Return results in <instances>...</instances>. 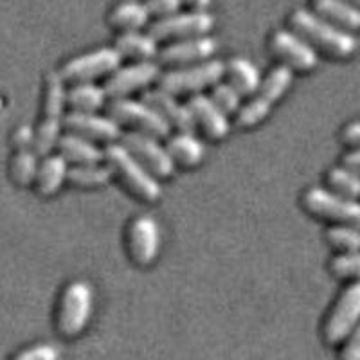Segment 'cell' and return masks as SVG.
Here are the masks:
<instances>
[{
	"label": "cell",
	"instance_id": "obj_26",
	"mask_svg": "<svg viewBox=\"0 0 360 360\" xmlns=\"http://www.w3.org/2000/svg\"><path fill=\"white\" fill-rule=\"evenodd\" d=\"M221 79H225L227 85L233 86L240 94V98H250L262 83L259 70L245 58H233L225 63Z\"/></svg>",
	"mask_w": 360,
	"mask_h": 360
},
{
	"label": "cell",
	"instance_id": "obj_28",
	"mask_svg": "<svg viewBox=\"0 0 360 360\" xmlns=\"http://www.w3.org/2000/svg\"><path fill=\"white\" fill-rule=\"evenodd\" d=\"M40 157L34 152V148H17L13 150V155L8 164L9 180L17 188H31L34 175H37Z\"/></svg>",
	"mask_w": 360,
	"mask_h": 360
},
{
	"label": "cell",
	"instance_id": "obj_19",
	"mask_svg": "<svg viewBox=\"0 0 360 360\" xmlns=\"http://www.w3.org/2000/svg\"><path fill=\"white\" fill-rule=\"evenodd\" d=\"M141 99L146 103L148 107H152L160 115V119L168 124L169 130L189 131V134L195 131V124H193L191 114H189L186 103L184 105L179 103L176 96H172L168 92H164V90L155 89L146 90Z\"/></svg>",
	"mask_w": 360,
	"mask_h": 360
},
{
	"label": "cell",
	"instance_id": "obj_24",
	"mask_svg": "<svg viewBox=\"0 0 360 360\" xmlns=\"http://www.w3.org/2000/svg\"><path fill=\"white\" fill-rule=\"evenodd\" d=\"M107 92L96 83H78L65 89V108H69V112L94 114L107 107Z\"/></svg>",
	"mask_w": 360,
	"mask_h": 360
},
{
	"label": "cell",
	"instance_id": "obj_17",
	"mask_svg": "<svg viewBox=\"0 0 360 360\" xmlns=\"http://www.w3.org/2000/svg\"><path fill=\"white\" fill-rule=\"evenodd\" d=\"M160 76V67L157 62L131 63L127 67H119L110 74L103 85L107 92L108 101L110 99L130 98L131 94L144 90L152 83H155Z\"/></svg>",
	"mask_w": 360,
	"mask_h": 360
},
{
	"label": "cell",
	"instance_id": "obj_11",
	"mask_svg": "<svg viewBox=\"0 0 360 360\" xmlns=\"http://www.w3.org/2000/svg\"><path fill=\"white\" fill-rule=\"evenodd\" d=\"M160 229L153 217L141 214L130 220L124 233V249L128 258L139 269L153 265L159 256Z\"/></svg>",
	"mask_w": 360,
	"mask_h": 360
},
{
	"label": "cell",
	"instance_id": "obj_8",
	"mask_svg": "<svg viewBox=\"0 0 360 360\" xmlns=\"http://www.w3.org/2000/svg\"><path fill=\"white\" fill-rule=\"evenodd\" d=\"M121 56L114 47H99L85 54L72 58L58 70L63 85H78V83H94L96 79L108 78L115 69L121 67Z\"/></svg>",
	"mask_w": 360,
	"mask_h": 360
},
{
	"label": "cell",
	"instance_id": "obj_15",
	"mask_svg": "<svg viewBox=\"0 0 360 360\" xmlns=\"http://www.w3.org/2000/svg\"><path fill=\"white\" fill-rule=\"evenodd\" d=\"M218 44L209 34L198 38H188L166 44L157 53V65L169 67V69H180V67L197 65V63L207 62L217 53Z\"/></svg>",
	"mask_w": 360,
	"mask_h": 360
},
{
	"label": "cell",
	"instance_id": "obj_7",
	"mask_svg": "<svg viewBox=\"0 0 360 360\" xmlns=\"http://www.w3.org/2000/svg\"><path fill=\"white\" fill-rule=\"evenodd\" d=\"M107 115L114 119L115 123L123 128H128V131H135V134H144L155 139H164L168 137L169 127L164 123L160 115L153 110L152 107H148L143 99H110L107 103Z\"/></svg>",
	"mask_w": 360,
	"mask_h": 360
},
{
	"label": "cell",
	"instance_id": "obj_18",
	"mask_svg": "<svg viewBox=\"0 0 360 360\" xmlns=\"http://www.w3.org/2000/svg\"><path fill=\"white\" fill-rule=\"evenodd\" d=\"M186 107H188L189 114H191L195 130L200 131L205 139L218 143V141L227 137V134H229L227 115L221 114L207 96H189V99L186 101Z\"/></svg>",
	"mask_w": 360,
	"mask_h": 360
},
{
	"label": "cell",
	"instance_id": "obj_22",
	"mask_svg": "<svg viewBox=\"0 0 360 360\" xmlns=\"http://www.w3.org/2000/svg\"><path fill=\"white\" fill-rule=\"evenodd\" d=\"M311 8L317 17L348 33L360 29V8L349 4L346 0H314Z\"/></svg>",
	"mask_w": 360,
	"mask_h": 360
},
{
	"label": "cell",
	"instance_id": "obj_31",
	"mask_svg": "<svg viewBox=\"0 0 360 360\" xmlns=\"http://www.w3.org/2000/svg\"><path fill=\"white\" fill-rule=\"evenodd\" d=\"M326 242L340 254L355 252L360 250V229L353 225H333L326 231Z\"/></svg>",
	"mask_w": 360,
	"mask_h": 360
},
{
	"label": "cell",
	"instance_id": "obj_41",
	"mask_svg": "<svg viewBox=\"0 0 360 360\" xmlns=\"http://www.w3.org/2000/svg\"><path fill=\"white\" fill-rule=\"evenodd\" d=\"M346 2H349V4L356 6V8H360V0H346Z\"/></svg>",
	"mask_w": 360,
	"mask_h": 360
},
{
	"label": "cell",
	"instance_id": "obj_29",
	"mask_svg": "<svg viewBox=\"0 0 360 360\" xmlns=\"http://www.w3.org/2000/svg\"><path fill=\"white\" fill-rule=\"evenodd\" d=\"M110 182V173L103 162L69 166L67 184L78 189H99Z\"/></svg>",
	"mask_w": 360,
	"mask_h": 360
},
{
	"label": "cell",
	"instance_id": "obj_6",
	"mask_svg": "<svg viewBox=\"0 0 360 360\" xmlns=\"http://www.w3.org/2000/svg\"><path fill=\"white\" fill-rule=\"evenodd\" d=\"M224 76V63L220 60H207L197 65L168 69L157 79V89L172 96H195L204 89H211Z\"/></svg>",
	"mask_w": 360,
	"mask_h": 360
},
{
	"label": "cell",
	"instance_id": "obj_36",
	"mask_svg": "<svg viewBox=\"0 0 360 360\" xmlns=\"http://www.w3.org/2000/svg\"><path fill=\"white\" fill-rule=\"evenodd\" d=\"M339 360H360V323L342 340Z\"/></svg>",
	"mask_w": 360,
	"mask_h": 360
},
{
	"label": "cell",
	"instance_id": "obj_16",
	"mask_svg": "<svg viewBox=\"0 0 360 360\" xmlns=\"http://www.w3.org/2000/svg\"><path fill=\"white\" fill-rule=\"evenodd\" d=\"M62 128L65 134L78 135L82 139L94 144H114L121 139L123 130L108 115L79 114V112H67L63 115Z\"/></svg>",
	"mask_w": 360,
	"mask_h": 360
},
{
	"label": "cell",
	"instance_id": "obj_5",
	"mask_svg": "<svg viewBox=\"0 0 360 360\" xmlns=\"http://www.w3.org/2000/svg\"><path fill=\"white\" fill-rule=\"evenodd\" d=\"M94 292L86 281H70L60 294L56 308V328L67 339L82 335L92 317Z\"/></svg>",
	"mask_w": 360,
	"mask_h": 360
},
{
	"label": "cell",
	"instance_id": "obj_33",
	"mask_svg": "<svg viewBox=\"0 0 360 360\" xmlns=\"http://www.w3.org/2000/svg\"><path fill=\"white\" fill-rule=\"evenodd\" d=\"M332 274L339 279H360V250L355 252H342L330 263Z\"/></svg>",
	"mask_w": 360,
	"mask_h": 360
},
{
	"label": "cell",
	"instance_id": "obj_13",
	"mask_svg": "<svg viewBox=\"0 0 360 360\" xmlns=\"http://www.w3.org/2000/svg\"><path fill=\"white\" fill-rule=\"evenodd\" d=\"M269 49L278 58V62L292 72H310L319 63L317 51L308 45L303 38L297 37L294 31L279 29L272 33L269 40Z\"/></svg>",
	"mask_w": 360,
	"mask_h": 360
},
{
	"label": "cell",
	"instance_id": "obj_27",
	"mask_svg": "<svg viewBox=\"0 0 360 360\" xmlns=\"http://www.w3.org/2000/svg\"><path fill=\"white\" fill-rule=\"evenodd\" d=\"M148 22H150V17H148L146 8L143 2H137V0H123L108 13V25L119 34L143 31Z\"/></svg>",
	"mask_w": 360,
	"mask_h": 360
},
{
	"label": "cell",
	"instance_id": "obj_32",
	"mask_svg": "<svg viewBox=\"0 0 360 360\" xmlns=\"http://www.w3.org/2000/svg\"><path fill=\"white\" fill-rule=\"evenodd\" d=\"M207 98L225 115H236V112L242 107V98H240V94H238L233 86L221 82V79L211 86V94Z\"/></svg>",
	"mask_w": 360,
	"mask_h": 360
},
{
	"label": "cell",
	"instance_id": "obj_34",
	"mask_svg": "<svg viewBox=\"0 0 360 360\" xmlns=\"http://www.w3.org/2000/svg\"><path fill=\"white\" fill-rule=\"evenodd\" d=\"M11 360H62V353L53 344H33L13 355Z\"/></svg>",
	"mask_w": 360,
	"mask_h": 360
},
{
	"label": "cell",
	"instance_id": "obj_25",
	"mask_svg": "<svg viewBox=\"0 0 360 360\" xmlns=\"http://www.w3.org/2000/svg\"><path fill=\"white\" fill-rule=\"evenodd\" d=\"M56 153L65 159L69 166H83V164H98L103 162V150L98 144L82 139L78 135L65 134L60 135L56 143Z\"/></svg>",
	"mask_w": 360,
	"mask_h": 360
},
{
	"label": "cell",
	"instance_id": "obj_2",
	"mask_svg": "<svg viewBox=\"0 0 360 360\" xmlns=\"http://www.w3.org/2000/svg\"><path fill=\"white\" fill-rule=\"evenodd\" d=\"M288 24H290V31L303 38L315 51H323L332 58H339V60L349 58L355 54L359 47V41L352 33L323 20L314 11L295 9L288 18Z\"/></svg>",
	"mask_w": 360,
	"mask_h": 360
},
{
	"label": "cell",
	"instance_id": "obj_30",
	"mask_svg": "<svg viewBox=\"0 0 360 360\" xmlns=\"http://www.w3.org/2000/svg\"><path fill=\"white\" fill-rule=\"evenodd\" d=\"M326 182L330 191L344 198L359 200L360 198V175H356L352 169L337 166L332 168L326 175Z\"/></svg>",
	"mask_w": 360,
	"mask_h": 360
},
{
	"label": "cell",
	"instance_id": "obj_4",
	"mask_svg": "<svg viewBox=\"0 0 360 360\" xmlns=\"http://www.w3.org/2000/svg\"><path fill=\"white\" fill-rule=\"evenodd\" d=\"M292 79H294V72L288 70L287 67L279 65L270 70L269 76L262 79L258 90L250 96L249 101L236 112L238 127L250 130V128L263 123L272 107L287 94V90L292 85Z\"/></svg>",
	"mask_w": 360,
	"mask_h": 360
},
{
	"label": "cell",
	"instance_id": "obj_38",
	"mask_svg": "<svg viewBox=\"0 0 360 360\" xmlns=\"http://www.w3.org/2000/svg\"><path fill=\"white\" fill-rule=\"evenodd\" d=\"M344 143L349 144L355 150H360V121H353L342 131Z\"/></svg>",
	"mask_w": 360,
	"mask_h": 360
},
{
	"label": "cell",
	"instance_id": "obj_10",
	"mask_svg": "<svg viewBox=\"0 0 360 360\" xmlns=\"http://www.w3.org/2000/svg\"><path fill=\"white\" fill-rule=\"evenodd\" d=\"M303 207L311 217L335 221L337 225H353L360 229V202L339 197L330 189H307L303 195Z\"/></svg>",
	"mask_w": 360,
	"mask_h": 360
},
{
	"label": "cell",
	"instance_id": "obj_23",
	"mask_svg": "<svg viewBox=\"0 0 360 360\" xmlns=\"http://www.w3.org/2000/svg\"><path fill=\"white\" fill-rule=\"evenodd\" d=\"M114 49L121 60H130L134 63L153 62L159 53V44L148 33H121L114 44Z\"/></svg>",
	"mask_w": 360,
	"mask_h": 360
},
{
	"label": "cell",
	"instance_id": "obj_20",
	"mask_svg": "<svg viewBox=\"0 0 360 360\" xmlns=\"http://www.w3.org/2000/svg\"><path fill=\"white\" fill-rule=\"evenodd\" d=\"M67 172H69V164L62 155L47 153V155L40 157L31 188L41 198L54 197L62 189V186L67 184Z\"/></svg>",
	"mask_w": 360,
	"mask_h": 360
},
{
	"label": "cell",
	"instance_id": "obj_40",
	"mask_svg": "<svg viewBox=\"0 0 360 360\" xmlns=\"http://www.w3.org/2000/svg\"><path fill=\"white\" fill-rule=\"evenodd\" d=\"M182 2V8H186L188 11H207L211 0H180Z\"/></svg>",
	"mask_w": 360,
	"mask_h": 360
},
{
	"label": "cell",
	"instance_id": "obj_35",
	"mask_svg": "<svg viewBox=\"0 0 360 360\" xmlns=\"http://www.w3.org/2000/svg\"><path fill=\"white\" fill-rule=\"evenodd\" d=\"M143 4L148 11V17L153 22L172 17L182 9L180 0H144Z\"/></svg>",
	"mask_w": 360,
	"mask_h": 360
},
{
	"label": "cell",
	"instance_id": "obj_14",
	"mask_svg": "<svg viewBox=\"0 0 360 360\" xmlns=\"http://www.w3.org/2000/svg\"><path fill=\"white\" fill-rule=\"evenodd\" d=\"M119 143L123 144L128 152L139 160L141 166L146 168L157 180H166L175 173V166L168 157L166 148L160 146L159 139L155 137L135 134V131H124Z\"/></svg>",
	"mask_w": 360,
	"mask_h": 360
},
{
	"label": "cell",
	"instance_id": "obj_37",
	"mask_svg": "<svg viewBox=\"0 0 360 360\" xmlns=\"http://www.w3.org/2000/svg\"><path fill=\"white\" fill-rule=\"evenodd\" d=\"M11 148H34V128L22 124L11 135Z\"/></svg>",
	"mask_w": 360,
	"mask_h": 360
},
{
	"label": "cell",
	"instance_id": "obj_9",
	"mask_svg": "<svg viewBox=\"0 0 360 360\" xmlns=\"http://www.w3.org/2000/svg\"><path fill=\"white\" fill-rule=\"evenodd\" d=\"M214 25L213 15L207 11H179L162 20H155L148 27V34L157 44L188 40V38L205 37Z\"/></svg>",
	"mask_w": 360,
	"mask_h": 360
},
{
	"label": "cell",
	"instance_id": "obj_3",
	"mask_svg": "<svg viewBox=\"0 0 360 360\" xmlns=\"http://www.w3.org/2000/svg\"><path fill=\"white\" fill-rule=\"evenodd\" d=\"M65 115V85L58 72H47L44 82V98L38 127L34 128V152L38 157L53 153L62 135Z\"/></svg>",
	"mask_w": 360,
	"mask_h": 360
},
{
	"label": "cell",
	"instance_id": "obj_21",
	"mask_svg": "<svg viewBox=\"0 0 360 360\" xmlns=\"http://www.w3.org/2000/svg\"><path fill=\"white\" fill-rule=\"evenodd\" d=\"M164 148L175 168L193 169L204 160V144L189 131H176Z\"/></svg>",
	"mask_w": 360,
	"mask_h": 360
},
{
	"label": "cell",
	"instance_id": "obj_12",
	"mask_svg": "<svg viewBox=\"0 0 360 360\" xmlns=\"http://www.w3.org/2000/svg\"><path fill=\"white\" fill-rule=\"evenodd\" d=\"M360 323V279L344 288L324 323L323 335L328 344H340Z\"/></svg>",
	"mask_w": 360,
	"mask_h": 360
},
{
	"label": "cell",
	"instance_id": "obj_39",
	"mask_svg": "<svg viewBox=\"0 0 360 360\" xmlns=\"http://www.w3.org/2000/svg\"><path fill=\"white\" fill-rule=\"evenodd\" d=\"M342 166L360 175V150H353V152L346 153V157L342 159Z\"/></svg>",
	"mask_w": 360,
	"mask_h": 360
},
{
	"label": "cell",
	"instance_id": "obj_1",
	"mask_svg": "<svg viewBox=\"0 0 360 360\" xmlns=\"http://www.w3.org/2000/svg\"><path fill=\"white\" fill-rule=\"evenodd\" d=\"M103 164L110 173V180L127 193L134 200L143 204H153L162 195L159 180L143 168L121 143L108 144L103 150Z\"/></svg>",
	"mask_w": 360,
	"mask_h": 360
}]
</instances>
